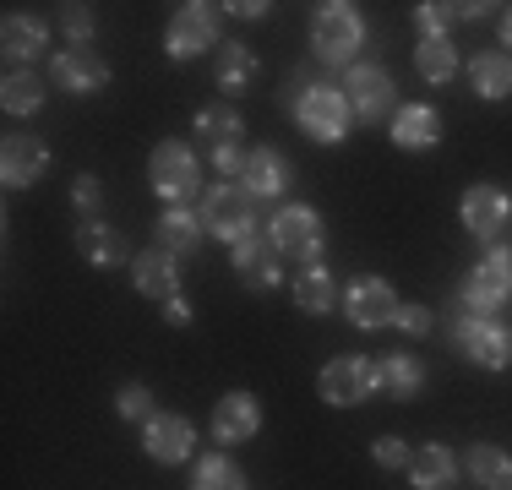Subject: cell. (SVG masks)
I'll use <instances>...</instances> for the list:
<instances>
[{
	"mask_svg": "<svg viewBox=\"0 0 512 490\" xmlns=\"http://www.w3.org/2000/svg\"><path fill=\"white\" fill-rule=\"evenodd\" d=\"M284 104H289V115L300 120L306 137H316V142H344L349 137L355 109H349V98L338 88H327V82H289Z\"/></svg>",
	"mask_w": 512,
	"mask_h": 490,
	"instance_id": "6da1fadb",
	"label": "cell"
},
{
	"mask_svg": "<svg viewBox=\"0 0 512 490\" xmlns=\"http://www.w3.org/2000/svg\"><path fill=\"white\" fill-rule=\"evenodd\" d=\"M251 202L256 196L246 186H207L202 196V229L207 235H218V240H229V245H240L251 235Z\"/></svg>",
	"mask_w": 512,
	"mask_h": 490,
	"instance_id": "7a4b0ae2",
	"label": "cell"
},
{
	"mask_svg": "<svg viewBox=\"0 0 512 490\" xmlns=\"http://www.w3.org/2000/svg\"><path fill=\"white\" fill-rule=\"evenodd\" d=\"M148 175H153V191L164 196V202H186V196H197V186H202L197 153H191L186 142H158L153 158H148Z\"/></svg>",
	"mask_w": 512,
	"mask_h": 490,
	"instance_id": "3957f363",
	"label": "cell"
},
{
	"mask_svg": "<svg viewBox=\"0 0 512 490\" xmlns=\"http://www.w3.org/2000/svg\"><path fill=\"white\" fill-rule=\"evenodd\" d=\"M360 11L355 6H344V0H333V6H322L316 11V22H311V49L327 60V66H344L349 55L360 49Z\"/></svg>",
	"mask_w": 512,
	"mask_h": 490,
	"instance_id": "277c9868",
	"label": "cell"
},
{
	"mask_svg": "<svg viewBox=\"0 0 512 490\" xmlns=\"http://www.w3.org/2000/svg\"><path fill=\"white\" fill-rule=\"evenodd\" d=\"M316 387H322L327 403H338V409H355L376 392V360H365V354H338V360L322 365V376H316Z\"/></svg>",
	"mask_w": 512,
	"mask_h": 490,
	"instance_id": "5b68a950",
	"label": "cell"
},
{
	"mask_svg": "<svg viewBox=\"0 0 512 490\" xmlns=\"http://www.w3.org/2000/svg\"><path fill=\"white\" fill-rule=\"evenodd\" d=\"M507 294H512V251L491 245V251L480 256V267L469 273V289H463V300H469L474 316H491V311H502Z\"/></svg>",
	"mask_w": 512,
	"mask_h": 490,
	"instance_id": "8992f818",
	"label": "cell"
},
{
	"mask_svg": "<svg viewBox=\"0 0 512 490\" xmlns=\"http://www.w3.org/2000/svg\"><path fill=\"white\" fill-rule=\"evenodd\" d=\"M273 251H284V256L311 267L322 256V218L311 207H278L273 213Z\"/></svg>",
	"mask_w": 512,
	"mask_h": 490,
	"instance_id": "52a82bcc",
	"label": "cell"
},
{
	"mask_svg": "<svg viewBox=\"0 0 512 490\" xmlns=\"http://www.w3.org/2000/svg\"><path fill=\"white\" fill-rule=\"evenodd\" d=\"M458 349L469 354L474 365H485V371H507L512 365V333L496 322H485V316H463L458 322Z\"/></svg>",
	"mask_w": 512,
	"mask_h": 490,
	"instance_id": "ba28073f",
	"label": "cell"
},
{
	"mask_svg": "<svg viewBox=\"0 0 512 490\" xmlns=\"http://www.w3.org/2000/svg\"><path fill=\"white\" fill-rule=\"evenodd\" d=\"M218 44V17H213V6H180L175 11V22H169V33H164V49L175 60H191V55H207V49Z\"/></svg>",
	"mask_w": 512,
	"mask_h": 490,
	"instance_id": "9c48e42d",
	"label": "cell"
},
{
	"mask_svg": "<svg viewBox=\"0 0 512 490\" xmlns=\"http://www.w3.org/2000/svg\"><path fill=\"white\" fill-rule=\"evenodd\" d=\"M344 98H349V109H355V120L376 126V120L393 109V77H387L382 66H355L344 82Z\"/></svg>",
	"mask_w": 512,
	"mask_h": 490,
	"instance_id": "30bf717a",
	"label": "cell"
},
{
	"mask_svg": "<svg viewBox=\"0 0 512 490\" xmlns=\"http://www.w3.org/2000/svg\"><path fill=\"white\" fill-rule=\"evenodd\" d=\"M44 169H50V147L44 142H33V137H6L0 142V180H6L11 191L39 186Z\"/></svg>",
	"mask_w": 512,
	"mask_h": 490,
	"instance_id": "8fae6325",
	"label": "cell"
},
{
	"mask_svg": "<svg viewBox=\"0 0 512 490\" xmlns=\"http://www.w3.org/2000/svg\"><path fill=\"white\" fill-rule=\"evenodd\" d=\"M344 316L355 327H365V333H371V327H387V322H398V294L387 289L382 278H360V284L344 294Z\"/></svg>",
	"mask_w": 512,
	"mask_h": 490,
	"instance_id": "7c38bea8",
	"label": "cell"
},
{
	"mask_svg": "<svg viewBox=\"0 0 512 490\" xmlns=\"http://www.w3.org/2000/svg\"><path fill=\"white\" fill-rule=\"evenodd\" d=\"M191 441H197L191 420H180V414H153L142 447H148L153 463H186V458H191Z\"/></svg>",
	"mask_w": 512,
	"mask_h": 490,
	"instance_id": "4fadbf2b",
	"label": "cell"
},
{
	"mask_svg": "<svg viewBox=\"0 0 512 490\" xmlns=\"http://www.w3.org/2000/svg\"><path fill=\"white\" fill-rule=\"evenodd\" d=\"M262 431V403L251 392H224L213 409V436L218 441H251Z\"/></svg>",
	"mask_w": 512,
	"mask_h": 490,
	"instance_id": "5bb4252c",
	"label": "cell"
},
{
	"mask_svg": "<svg viewBox=\"0 0 512 490\" xmlns=\"http://www.w3.org/2000/svg\"><path fill=\"white\" fill-rule=\"evenodd\" d=\"M458 218H463V229H469L474 240H496V229L507 224V196L496 186H469Z\"/></svg>",
	"mask_w": 512,
	"mask_h": 490,
	"instance_id": "9a60e30c",
	"label": "cell"
},
{
	"mask_svg": "<svg viewBox=\"0 0 512 490\" xmlns=\"http://www.w3.org/2000/svg\"><path fill=\"white\" fill-rule=\"evenodd\" d=\"M235 273H240V284H246V289H278V284H284L273 240H256V235L240 240L235 245Z\"/></svg>",
	"mask_w": 512,
	"mask_h": 490,
	"instance_id": "2e32d148",
	"label": "cell"
},
{
	"mask_svg": "<svg viewBox=\"0 0 512 490\" xmlns=\"http://www.w3.org/2000/svg\"><path fill=\"white\" fill-rule=\"evenodd\" d=\"M131 273H137V289L148 294V300H175V294H180L175 256H169L164 245H153V251H142L137 262H131Z\"/></svg>",
	"mask_w": 512,
	"mask_h": 490,
	"instance_id": "e0dca14e",
	"label": "cell"
},
{
	"mask_svg": "<svg viewBox=\"0 0 512 490\" xmlns=\"http://www.w3.org/2000/svg\"><path fill=\"white\" fill-rule=\"evenodd\" d=\"M393 142L409 147V153H425V147L442 142V115H436L431 104H409L393 115Z\"/></svg>",
	"mask_w": 512,
	"mask_h": 490,
	"instance_id": "ac0fdd59",
	"label": "cell"
},
{
	"mask_svg": "<svg viewBox=\"0 0 512 490\" xmlns=\"http://www.w3.org/2000/svg\"><path fill=\"white\" fill-rule=\"evenodd\" d=\"M55 82L66 93H99L109 82V66L88 49H66V55H55Z\"/></svg>",
	"mask_w": 512,
	"mask_h": 490,
	"instance_id": "d6986e66",
	"label": "cell"
},
{
	"mask_svg": "<svg viewBox=\"0 0 512 490\" xmlns=\"http://www.w3.org/2000/svg\"><path fill=\"white\" fill-rule=\"evenodd\" d=\"M240 186H246L251 196H284V186H289V158L273 153V147H256L251 164H246V175H240Z\"/></svg>",
	"mask_w": 512,
	"mask_h": 490,
	"instance_id": "ffe728a7",
	"label": "cell"
},
{
	"mask_svg": "<svg viewBox=\"0 0 512 490\" xmlns=\"http://www.w3.org/2000/svg\"><path fill=\"white\" fill-rule=\"evenodd\" d=\"M77 251L88 256L93 267H120V262H126V235L109 229L104 218H88V224L77 229Z\"/></svg>",
	"mask_w": 512,
	"mask_h": 490,
	"instance_id": "44dd1931",
	"label": "cell"
},
{
	"mask_svg": "<svg viewBox=\"0 0 512 490\" xmlns=\"http://www.w3.org/2000/svg\"><path fill=\"white\" fill-rule=\"evenodd\" d=\"M453 474H458V463H453V452H447V447H436V441L414 447V458H409L414 490H447V485H453Z\"/></svg>",
	"mask_w": 512,
	"mask_h": 490,
	"instance_id": "7402d4cb",
	"label": "cell"
},
{
	"mask_svg": "<svg viewBox=\"0 0 512 490\" xmlns=\"http://www.w3.org/2000/svg\"><path fill=\"white\" fill-rule=\"evenodd\" d=\"M197 137L213 147V158H218V153H229V147H240L246 120H240L229 104H213V109H202V115H197Z\"/></svg>",
	"mask_w": 512,
	"mask_h": 490,
	"instance_id": "603a6c76",
	"label": "cell"
},
{
	"mask_svg": "<svg viewBox=\"0 0 512 490\" xmlns=\"http://www.w3.org/2000/svg\"><path fill=\"white\" fill-rule=\"evenodd\" d=\"M158 245H164L169 256H191L202 245V213H186V207H169L164 218H158Z\"/></svg>",
	"mask_w": 512,
	"mask_h": 490,
	"instance_id": "cb8c5ba5",
	"label": "cell"
},
{
	"mask_svg": "<svg viewBox=\"0 0 512 490\" xmlns=\"http://www.w3.org/2000/svg\"><path fill=\"white\" fill-rule=\"evenodd\" d=\"M295 305H300V311H311V316L333 311V305H338V278L327 273L322 262H311L306 273H295Z\"/></svg>",
	"mask_w": 512,
	"mask_h": 490,
	"instance_id": "d4e9b609",
	"label": "cell"
},
{
	"mask_svg": "<svg viewBox=\"0 0 512 490\" xmlns=\"http://www.w3.org/2000/svg\"><path fill=\"white\" fill-rule=\"evenodd\" d=\"M44 39H50V33H44V22L39 17H6V28H0V49H6V60H33V55H44Z\"/></svg>",
	"mask_w": 512,
	"mask_h": 490,
	"instance_id": "484cf974",
	"label": "cell"
},
{
	"mask_svg": "<svg viewBox=\"0 0 512 490\" xmlns=\"http://www.w3.org/2000/svg\"><path fill=\"white\" fill-rule=\"evenodd\" d=\"M376 387H387L393 398H414V392L425 387V365L414 360V354H382V365H376Z\"/></svg>",
	"mask_w": 512,
	"mask_h": 490,
	"instance_id": "4316f807",
	"label": "cell"
},
{
	"mask_svg": "<svg viewBox=\"0 0 512 490\" xmlns=\"http://www.w3.org/2000/svg\"><path fill=\"white\" fill-rule=\"evenodd\" d=\"M469 82L480 98H512V55H480L469 60Z\"/></svg>",
	"mask_w": 512,
	"mask_h": 490,
	"instance_id": "83f0119b",
	"label": "cell"
},
{
	"mask_svg": "<svg viewBox=\"0 0 512 490\" xmlns=\"http://www.w3.org/2000/svg\"><path fill=\"white\" fill-rule=\"evenodd\" d=\"M414 66H420L425 82H453L458 77V49L447 39H420V49H414Z\"/></svg>",
	"mask_w": 512,
	"mask_h": 490,
	"instance_id": "f1b7e54d",
	"label": "cell"
},
{
	"mask_svg": "<svg viewBox=\"0 0 512 490\" xmlns=\"http://www.w3.org/2000/svg\"><path fill=\"white\" fill-rule=\"evenodd\" d=\"M0 104H6V115H33V109L44 104V82L33 77V71H11V77L0 82Z\"/></svg>",
	"mask_w": 512,
	"mask_h": 490,
	"instance_id": "f546056e",
	"label": "cell"
},
{
	"mask_svg": "<svg viewBox=\"0 0 512 490\" xmlns=\"http://www.w3.org/2000/svg\"><path fill=\"white\" fill-rule=\"evenodd\" d=\"M469 474L485 490H512V458H507L502 447H474L469 452Z\"/></svg>",
	"mask_w": 512,
	"mask_h": 490,
	"instance_id": "4dcf8cb0",
	"label": "cell"
},
{
	"mask_svg": "<svg viewBox=\"0 0 512 490\" xmlns=\"http://www.w3.org/2000/svg\"><path fill=\"white\" fill-rule=\"evenodd\" d=\"M251 77H256V60H251L246 44H224V49H218V88L235 93V88H246Z\"/></svg>",
	"mask_w": 512,
	"mask_h": 490,
	"instance_id": "1f68e13d",
	"label": "cell"
},
{
	"mask_svg": "<svg viewBox=\"0 0 512 490\" xmlns=\"http://www.w3.org/2000/svg\"><path fill=\"white\" fill-rule=\"evenodd\" d=\"M191 490H246V474L229 458H207V463H197V485Z\"/></svg>",
	"mask_w": 512,
	"mask_h": 490,
	"instance_id": "d6a6232c",
	"label": "cell"
},
{
	"mask_svg": "<svg viewBox=\"0 0 512 490\" xmlns=\"http://www.w3.org/2000/svg\"><path fill=\"white\" fill-rule=\"evenodd\" d=\"M458 6H414V22H420V39H447Z\"/></svg>",
	"mask_w": 512,
	"mask_h": 490,
	"instance_id": "836d02e7",
	"label": "cell"
},
{
	"mask_svg": "<svg viewBox=\"0 0 512 490\" xmlns=\"http://www.w3.org/2000/svg\"><path fill=\"white\" fill-rule=\"evenodd\" d=\"M115 409H120V420H153V392L142 382H131V387H120Z\"/></svg>",
	"mask_w": 512,
	"mask_h": 490,
	"instance_id": "e575fe53",
	"label": "cell"
},
{
	"mask_svg": "<svg viewBox=\"0 0 512 490\" xmlns=\"http://www.w3.org/2000/svg\"><path fill=\"white\" fill-rule=\"evenodd\" d=\"M60 28H66L71 49H82V44L93 39V11L88 6H66V11H60Z\"/></svg>",
	"mask_w": 512,
	"mask_h": 490,
	"instance_id": "d590c367",
	"label": "cell"
},
{
	"mask_svg": "<svg viewBox=\"0 0 512 490\" xmlns=\"http://www.w3.org/2000/svg\"><path fill=\"white\" fill-rule=\"evenodd\" d=\"M371 458L382 463V469H409V458H414V452H409L398 436H376V441H371Z\"/></svg>",
	"mask_w": 512,
	"mask_h": 490,
	"instance_id": "8d00e7d4",
	"label": "cell"
},
{
	"mask_svg": "<svg viewBox=\"0 0 512 490\" xmlns=\"http://www.w3.org/2000/svg\"><path fill=\"white\" fill-rule=\"evenodd\" d=\"M71 202H77L82 213H99V207H104V186L93 175H77V180H71Z\"/></svg>",
	"mask_w": 512,
	"mask_h": 490,
	"instance_id": "74e56055",
	"label": "cell"
},
{
	"mask_svg": "<svg viewBox=\"0 0 512 490\" xmlns=\"http://www.w3.org/2000/svg\"><path fill=\"white\" fill-rule=\"evenodd\" d=\"M393 327H404L409 338H420L425 327H431V311H425V305H398V322Z\"/></svg>",
	"mask_w": 512,
	"mask_h": 490,
	"instance_id": "f35d334b",
	"label": "cell"
},
{
	"mask_svg": "<svg viewBox=\"0 0 512 490\" xmlns=\"http://www.w3.org/2000/svg\"><path fill=\"white\" fill-rule=\"evenodd\" d=\"M164 322H169V327H186V322H191V305L180 300V294H175V300H164Z\"/></svg>",
	"mask_w": 512,
	"mask_h": 490,
	"instance_id": "ab89813d",
	"label": "cell"
},
{
	"mask_svg": "<svg viewBox=\"0 0 512 490\" xmlns=\"http://www.w3.org/2000/svg\"><path fill=\"white\" fill-rule=\"evenodd\" d=\"M224 11H235V17H262V0H251V6H246V0H235V6H224Z\"/></svg>",
	"mask_w": 512,
	"mask_h": 490,
	"instance_id": "60d3db41",
	"label": "cell"
},
{
	"mask_svg": "<svg viewBox=\"0 0 512 490\" xmlns=\"http://www.w3.org/2000/svg\"><path fill=\"white\" fill-rule=\"evenodd\" d=\"M502 44L512 49V11H507V17H502Z\"/></svg>",
	"mask_w": 512,
	"mask_h": 490,
	"instance_id": "b9f144b4",
	"label": "cell"
}]
</instances>
